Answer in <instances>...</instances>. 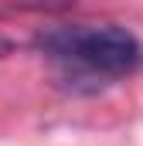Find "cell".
<instances>
[{"instance_id": "7a4b0ae2", "label": "cell", "mask_w": 143, "mask_h": 146, "mask_svg": "<svg viewBox=\"0 0 143 146\" xmlns=\"http://www.w3.org/2000/svg\"><path fill=\"white\" fill-rule=\"evenodd\" d=\"M7 54H14V41L0 37V58H7Z\"/></svg>"}, {"instance_id": "6da1fadb", "label": "cell", "mask_w": 143, "mask_h": 146, "mask_svg": "<svg viewBox=\"0 0 143 146\" xmlns=\"http://www.w3.org/2000/svg\"><path fill=\"white\" fill-rule=\"evenodd\" d=\"M37 48L55 61H65V65H75V68H85L96 75H130L143 65L140 37L116 24L55 27V31L37 34Z\"/></svg>"}]
</instances>
